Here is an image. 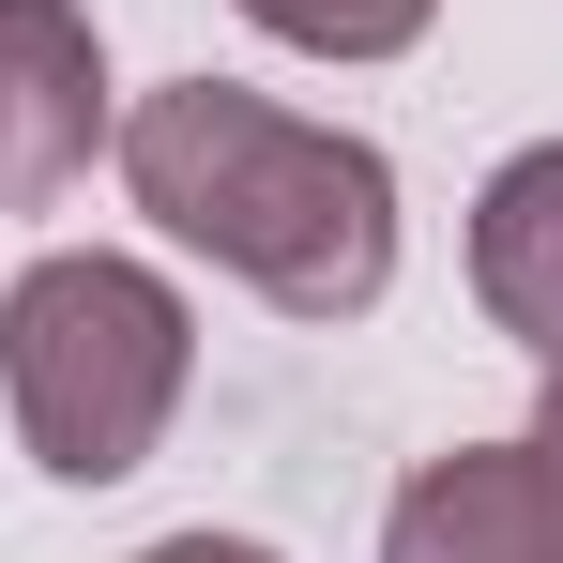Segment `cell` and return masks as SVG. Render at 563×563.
<instances>
[{
	"instance_id": "5b68a950",
	"label": "cell",
	"mask_w": 563,
	"mask_h": 563,
	"mask_svg": "<svg viewBox=\"0 0 563 563\" xmlns=\"http://www.w3.org/2000/svg\"><path fill=\"white\" fill-rule=\"evenodd\" d=\"M472 305L518 351H563V137L487 168V198H472Z\"/></svg>"
},
{
	"instance_id": "3957f363",
	"label": "cell",
	"mask_w": 563,
	"mask_h": 563,
	"mask_svg": "<svg viewBox=\"0 0 563 563\" xmlns=\"http://www.w3.org/2000/svg\"><path fill=\"white\" fill-rule=\"evenodd\" d=\"M107 137V62L77 0H0V213H62Z\"/></svg>"
},
{
	"instance_id": "6da1fadb",
	"label": "cell",
	"mask_w": 563,
	"mask_h": 563,
	"mask_svg": "<svg viewBox=\"0 0 563 563\" xmlns=\"http://www.w3.org/2000/svg\"><path fill=\"white\" fill-rule=\"evenodd\" d=\"M122 184L168 244H198L213 275H244L289 320H366L396 289V168L351 122H289L275 92H229V77L137 92Z\"/></svg>"
},
{
	"instance_id": "8992f818",
	"label": "cell",
	"mask_w": 563,
	"mask_h": 563,
	"mask_svg": "<svg viewBox=\"0 0 563 563\" xmlns=\"http://www.w3.org/2000/svg\"><path fill=\"white\" fill-rule=\"evenodd\" d=\"M244 15H260L275 46H305V62H396L442 0H244Z\"/></svg>"
},
{
	"instance_id": "52a82bcc",
	"label": "cell",
	"mask_w": 563,
	"mask_h": 563,
	"mask_svg": "<svg viewBox=\"0 0 563 563\" xmlns=\"http://www.w3.org/2000/svg\"><path fill=\"white\" fill-rule=\"evenodd\" d=\"M137 563H275V549H244V533H168V549H137Z\"/></svg>"
},
{
	"instance_id": "ba28073f",
	"label": "cell",
	"mask_w": 563,
	"mask_h": 563,
	"mask_svg": "<svg viewBox=\"0 0 563 563\" xmlns=\"http://www.w3.org/2000/svg\"><path fill=\"white\" fill-rule=\"evenodd\" d=\"M533 457H549V487H563V351H549V411H533Z\"/></svg>"
},
{
	"instance_id": "7a4b0ae2",
	"label": "cell",
	"mask_w": 563,
	"mask_h": 563,
	"mask_svg": "<svg viewBox=\"0 0 563 563\" xmlns=\"http://www.w3.org/2000/svg\"><path fill=\"white\" fill-rule=\"evenodd\" d=\"M184 366H198L184 289L122 244H62L0 289V396H15L31 472H62V487H122L153 457L184 411Z\"/></svg>"
},
{
	"instance_id": "277c9868",
	"label": "cell",
	"mask_w": 563,
	"mask_h": 563,
	"mask_svg": "<svg viewBox=\"0 0 563 563\" xmlns=\"http://www.w3.org/2000/svg\"><path fill=\"white\" fill-rule=\"evenodd\" d=\"M380 563H563V487L533 442H457L396 487Z\"/></svg>"
}]
</instances>
